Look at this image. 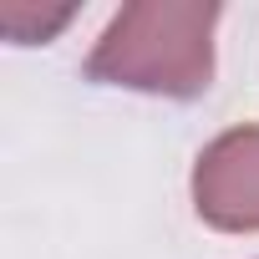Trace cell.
<instances>
[{
    "label": "cell",
    "instance_id": "1",
    "mask_svg": "<svg viewBox=\"0 0 259 259\" xmlns=\"http://www.w3.org/2000/svg\"><path fill=\"white\" fill-rule=\"evenodd\" d=\"M219 6L203 0H143L122 6L87 56V76L148 97H203L213 81Z\"/></svg>",
    "mask_w": 259,
    "mask_h": 259
},
{
    "label": "cell",
    "instance_id": "2",
    "mask_svg": "<svg viewBox=\"0 0 259 259\" xmlns=\"http://www.w3.org/2000/svg\"><path fill=\"white\" fill-rule=\"evenodd\" d=\"M193 208L208 229L259 234V122L229 127L198 153Z\"/></svg>",
    "mask_w": 259,
    "mask_h": 259
},
{
    "label": "cell",
    "instance_id": "3",
    "mask_svg": "<svg viewBox=\"0 0 259 259\" xmlns=\"http://www.w3.org/2000/svg\"><path fill=\"white\" fill-rule=\"evenodd\" d=\"M71 6H56V11H36L26 0H6V11H0V26L16 46H36V41H51L61 26H71Z\"/></svg>",
    "mask_w": 259,
    "mask_h": 259
}]
</instances>
